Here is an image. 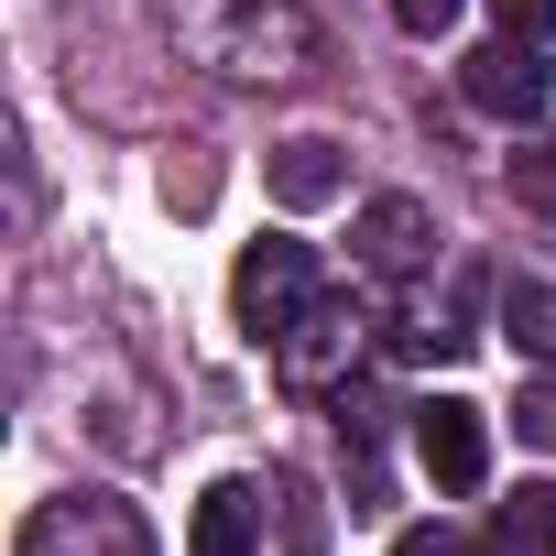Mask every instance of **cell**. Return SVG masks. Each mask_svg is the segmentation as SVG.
I'll return each instance as SVG.
<instances>
[{"mask_svg":"<svg viewBox=\"0 0 556 556\" xmlns=\"http://www.w3.org/2000/svg\"><path fill=\"white\" fill-rule=\"evenodd\" d=\"M175 34L240 88H285L317 66V23L295 0H175Z\"/></svg>","mask_w":556,"mask_h":556,"instance_id":"obj_1","label":"cell"},{"mask_svg":"<svg viewBox=\"0 0 556 556\" xmlns=\"http://www.w3.org/2000/svg\"><path fill=\"white\" fill-rule=\"evenodd\" d=\"M12 556H153V523L121 491H55V502L23 513Z\"/></svg>","mask_w":556,"mask_h":556,"instance_id":"obj_2","label":"cell"},{"mask_svg":"<svg viewBox=\"0 0 556 556\" xmlns=\"http://www.w3.org/2000/svg\"><path fill=\"white\" fill-rule=\"evenodd\" d=\"M317 295H328V285H317V251H306V240H285V229L251 240V251L229 262V306H240V328H251V339H285Z\"/></svg>","mask_w":556,"mask_h":556,"instance_id":"obj_3","label":"cell"},{"mask_svg":"<svg viewBox=\"0 0 556 556\" xmlns=\"http://www.w3.org/2000/svg\"><path fill=\"white\" fill-rule=\"evenodd\" d=\"M361 361H371V317H361L350 295H317L285 339H273V371H285L295 393H328V382H350Z\"/></svg>","mask_w":556,"mask_h":556,"instance_id":"obj_4","label":"cell"},{"mask_svg":"<svg viewBox=\"0 0 556 556\" xmlns=\"http://www.w3.org/2000/svg\"><path fill=\"white\" fill-rule=\"evenodd\" d=\"M415 469H426L437 491H480V480H491V426H480L469 393H426V404H415Z\"/></svg>","mask_w":556,"mask_h":556,"instance_id":"obj_5","label":"cell"},{"mask_svg":"<svg viewBox=\"0 0 556 556\" xmlns=\"http://www.w3.org/2000/svg\"><path fill=\"white\" fill-rule=\"evenodd\" d=\"M350 251H361V273H382V285H415L437 262V207L426 197H371L350 218Z\"/></svg>","mask_w":556,"mask_h":556,"instance_id":"obj_6","label":"cell"},{"mask_svg":"<svg viewBox=\"0 0 556 556\" xmlns=\"http://www.w3.org/2000/svg\"><path fill=\"white\" fill-rule=\"evenodd\" d=\"M458 99L469 110H491V121H534L545 99H556V66H545V45H480L469 66H458Z\"/></svg>","mask_w":556,"mask_h":556,"instance_id":"obj_7","label":"cell"},{"mask_svg":"<svg viewBox=\"0 0 556 556\" xmlns=\"http://www.w3.org/2000/svg\"><path fill=\"white\" fill-rule=\"evenodd\" d=\"M186 556H262V480H207L197 523H186Z\"/></svg>","mask_w":556,"mask_h":556,"instance_id":"obj_8","label":"cell"},{"mask_svg":"<svg viewBox=\"0 0 556 556\" xmlns=\"http://www.w3.org/2000/svg\"><path fill=\"white\" fill-rule=\"evenodd\" d=\"M273 197H285V207H328L339 186H350V153L328 142V131H295V142H273Z\"/></svg>","mask_w":556,"mask_h":556,"instance_id":"obj_9","label":"cell"},{"mask_svg":"<svg viewBox=\"0 0 556 556\" xmlns=\"http://www.w3.org/2000/svg\"><path fill=\"white\" fill-rule=\"evenodd\" d=\"M469 339H480V328H469V285H458L447 306H437V295H426V306H404V350H415V361H458Z\"/></svg>","mask_w":556,"mask_h":556,"instance_id":"obj_10","label":"cell"},{"mask_svg":"<svg viewBox=\"0 0 556 556\" xmlns=\"http://www.w3.org/2000/svg\"><path fill=\"white\" fill-rule=\"evenodd\" d=\"M502 339L523 361H556V285H502Z\"/></svg>","mask_w":556,"mask_h":556,"instance_id":"obj_11","label":"cell"},{"mask_svg":"<svg viewBox=\"0 0 556 556\" xmlns=\"http://www.w3.org/2000/svg\"><path fill=\"white\" fill-rule=\"evenodd\" d=\"M502 186H513V207H523V218H556V131H523V142H513V164H502Z\"/></svg>","mask_w":556,"mask_h":556,"instance_id":"obj_12","label":"cell"},{"mask_svg":"<svg viewBox=\"0 0 556 556\" xmlns=\"http://www.w3.org/2000/svg\"><path fill=\"white\" fill-rule=\"evenodd\" d=\"M502 556H556V480H523L502 502Z\"/></svg>","mask_w":556,"mask_h":556,"instance_id":"obj_13","label":"cell"},{"mask_svg":"<svg viewBox=\"0 0 556 556\" xmlns=\"http://www.w3.org/2000/svg\"><path fill=\"white\" fill-rule=\"evenodd\" d=\"M502 12V34H523V45H556V0H491Z\"/></svg>","mask_w":556,"mask_h":556,"instance_id":"obj_14","label":"cell"},{"mask_svg":"<svg viewBox=\"0 0 556 556\" xmlns=\"http://www.w3.org/2000/svg\"><path fill=\"white\" fill-rule=\"evenodd\" d=\"M458 12H469V0H393V23H404V34H426V45H437Z\"/></svg>","mask_w":556,"mask_h":556,"instance_id":"obj_15","label":"cell"},{"mask_svg":"<svg viewBox=\"0 0 556 556\" xmlns=\"http://www.w3.org/2000/svg\"><path fill=\"white\" fill-rule=\"evenodd\" d=\"M393 556H469L447 523H415V534H393Z\"/></svg>","mask_w":556,"mask_h":556,"instance_id":"obj_16","label":"cell"}]
</instances>
